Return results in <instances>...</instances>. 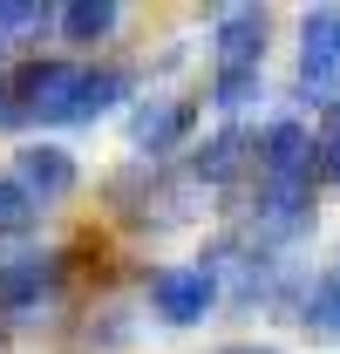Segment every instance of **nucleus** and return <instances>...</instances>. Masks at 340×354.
I'll list each match as a JSON object with an SVG mask.
<instances>
[{"mask_svg": "<svg viewBox=\"0 0 340 354\" xmlns=\"http://www.w3.org/2000/svg\"><path fill=\"white\" fill-rule=\"evenodd\" d=\"M88 62H21L7 68V95H14V123L35 116V123H68L75 116V95H82Z\"/></svg>", "mask_w": 340, "mask_h": 354, "instance_id": "nucleus-1", "label": "nucleus"}, {"mask_svg": "<svg viewBox=\"0 0 340 354\" xmlns=\"http://www.w3.org/2000/svg\"><path fill=\"white\" fill-rule=\"evenodd\" d=\"M75 157L62 150V143H28L21 157H14V184H21V198L41 212V205H62L68 191H75Z\"/></svg>", "mask_w": 340, "mask_h": 354, "instance_id": "nucleus-2", "label": "nucleus"}, {"mask_svg": "<svg viewBox=\"0 0 340 354\" xmlns=\"http://www.w3.org/2000/svg\"><path fill=\"white\" fill-rule=\"evenodd\" d=\"M211 293H218V279L205 272V266H170V272L150 279V307L164 313L170 327H191L198 313L211 307Z\"/></svg>", "mask_w": 340, "mask_h": 354, "instance_id": "nucleus-3", "label": "nucleus"}, {"mask_svg": "<svg viewBox=\"0 0 340 354\" xmlns=\"http://www.w3.org/2000/svg\"><path fill=\"white\" fill-rule=\"evenodd\" d=\"M55 279H62V259H14L0 266V313H35L55 293Z\"/></svg>", "mask_w": 340, "mask_h": 354, "instance_id": "nucleus-4", "label": "nucleus"}, {"mask_svg": "<svg viewBox=\"0 0 340 354\" xmlns=\"http://www.w3.org/2000/svg\"><path fill=\"white\" fill-rule=\"evenodd\" d=\"M116 21H123V14H116L109 0H75V7H62V21H55V28H62V41L95 48V41H109V35H116Z\"/></svg>", "mask_w": 340, "mask_h": 354, "instance_id": "nucleus-5", "label": "nucleus"}, {"mask_svg": "<svg viewBox=\"0 0 340 354\" xmlns=\"http://www.w3.org/2000/svg\"><path fill=\"white\" fill-rule=\"evenodd\" d=\"M123 95H129V68H88V75H82V95H75V116H68V123H95V116H109Z\"/></svg>", "mask_w": 340, "mask_h": 354, "instance_id": "nucleus-6", "label": "nucleus"}, {"mask_svg": "<svg viewBox=\"0 0 340 354\" xmlns=\"http://www.w3.org/2000/svg\"><path fill=\"white\" fill-rule=\"evenodd\" d=\"M191 130V109L184 102H143V116H136V150H170L177 136Z\"/></svg>", "mask_w": 340, "mask_h": 354, "instance_id": "nucleus-7", "label": "nucleus"}, {"mask_svg": "<svg viewBox=\"0 0 340 354\" xmlns=\"http://www.w3.org/2000/svg\"><path fill=\"white\" fill-rule=\"evenodd\" d=\"M340 62V14H320L306 21V75H327Z\"/></svg>", "mask_w": 340, "mask_h": 354, "instance_id": "nucleus-8", "label": "nucleus"}, {"mask_svg": "<svg viewBox=\"0 0 340 354\" xmlns=\"http://www.w3.org/2000/svg\"><path fill=\"white\" fill-rule=\"evenodd\" d=\"M35 218H41V212L21 198V184H14V177H0V239H21Z\"/></svg>", "mask_w": 340, "mask_h": 354, "instance_id": "nucleus-9", "label": "nucleus"}, {"mask_svg": "<svg viewBox=\"0 0 340 354\" xmlns=\"http://www.w3.org/2000/svg\"><path fill=\"white\" fill-rule=\"evenodd\" d=\"M0 48H7V41H0Z\"/></svg>", "mask_w": 340, "mask_h": 354, "instance_id": "nucleus-10", "label": "nucleus"}]
</instances>
